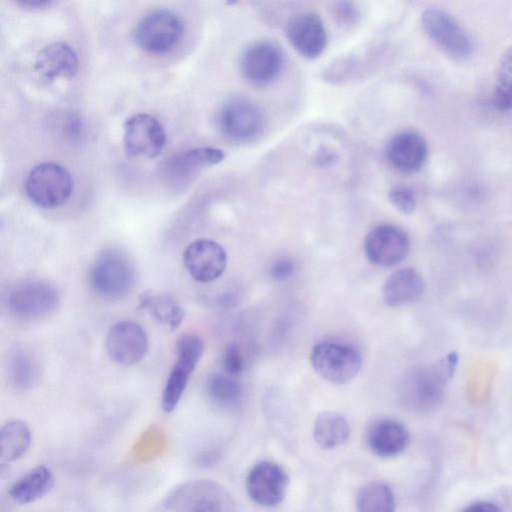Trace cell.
<instances>
[{
    "instance_id": "obj_1",
    "label": "cell",
    "mask_w": 512,
    "mask_h": 512,
    "mask_svg": "<svg viewBox=\"0 0 512 512\" xmlns=\"http://www.w3.org/2000/svg\"><path fill=\"white\" fill-rule=\"evenodd\" d=\"M457 363L458 354L451 352L433 364L419 366L408 372L400 384L403 404L417 412H429L438 407Z\"/></svg>"
},
{
    "instance_id": "obj_2",
    "label": "cell",
    "mask_w": 512,
    "mask_h": 512,
    "mask_svg": "<svg viewBox=\"0 0 512 512\" xmlns=\"http://www.w3.org/2000/svg\"><path fill=\"white\" fill-rule=\"evenodd\" d=\"M168 511H233L234 501L228 491L217 482L191 480L172 489L163 499Z\"/></svg>"
},
{
    "instance_id": "obj_3",
    "label": "cell",
    "mask_w": 512,
    "mask_h": 512,
    "mask_svg": "<svg viewBox=\"0 0 512 512\" xmlns=\"http://www.w3.org/2000/svg\"><path fill=\"white\" fill-rule=\"evenodd\" d=\"M135 276L134 266L126 255L108 250L95 260L90 271V284L99 296L115 300L132 291Z\"/></svg>"
},
{
    "instance_id": "obj_4",
    "label": "cell",
    "mask_w": 512,
    "mask_h": 512,
    "mask_svg": "<svg viewBox=\"0 0 512 512\" xmlns=\"http://www.w3.org/2000/svg\"><path fill=\"white\" fill-rule=\"evenodd\" d=\"M203 353L204 342L200 336L185 333L178 338L175 362L168 374L161 397V406L165 412H172L177 407Z\"/></svg>"
},
{
    "instance_id": "obj_5",
    "label": "cell",
    "mask_w": 512,
    "mask_h": 512,
    "mask_svg": "<svg viewBox=\"0 0 512 512\" xmlns=\"http://www.w3.org/2000/svg\"><path fill=\"white\" fill-rule=\"evenodd\" d=\"M28 197L42 208H56L70 198L73 180L66 168L54 162L34 166L25 182Z\"/></svg>"
},
{
    "instance_id": "obj_6",
    "label": "cell",
    "mask_w": 512,
    "mask_h": 512,
    "mask_svg": "<svg viewBox=\"0 0 512 512\" xmlns=\"http://www.w3.org/2000/svg\"><path fill=\"white\" fill-rule=\"evenodd\" d=\"M7 310L15 318L36 321L47 318L57 308V289L43 280H29L15 285L6 296Z\"/></svg>"
},
{
    "instance_id": "obj_7",
    "label": "cell",
    "mask_w": 512,
    "mask_h": 512,
    "mask_svg": "<svg viewBox=\"0 0 512 512\" xmlns=\"http://www.w3.org/2000/svg\"><path fill=\"white\" fill-rule=\"evenodd\" d=\"M310 362L317 374L336 384L353 379L362 366V358L356 349L333 342L315 345L310 353Z\"/></svg>"
},
{
    "instance_id": "obj_8",
    "label": "cell",
    "mask_w": 512,
    "mask_h": 512,
    "mask_svg": "<svg viewBox=\"0 0 512 512\" xmlns=\"http://www.w3.org/2000/svg\"><path fill=\"white\" fill-rule=\"evenodd\" d=\"M183 25L180 18L166 10L145 15L135 26L133 38L143 50L162 54L171 50L180 40Z\"/></svg>"
},
{
    "instance_id": "obj_9",
    "label": "cell",
    "mask_w": 512,
    "mask_h": 512,
    "mask_svg": "<svg viewBox=\"0 0 512 512\" xmlns=\"http://www.w3.org/2000/svg\"><path fill=\"white\" fill-rule=\"evenodd\" d=\"M421 24L427 36L447 55L465 59L472 53V42L465 30L447 12L431 7L421 16Z\"/></svg>"
},
{
    "instance_id": "obj_10",
    "label": "cell",
    "mask_w": 512,
    "mask_h": 512,
    "mask_svg": "<svg viewBox=\"0 0 512 512\" xmlns=\"http://www.w3.org/2000/svg\"><path fill=\"white\" fill-rule=\"evenodd\" d=\"M218 125L227 138L245 142L260 134L264 126V116L252 100L243 96H234L221 107Z\"/></svg>"
},
{
    "instance_id": "obj_11",
    "label": "cell",
    "mask_w": 512,
    "mask_h": 512,
    "mask_svg": "<svg viewBox=\"0 0 512 512\" xmlns=\"http://www.w3.org/2000/svg\"><path fill=\"white\" fill-rule=\"evenodd\" d=\"M284 68V54L271 41H257L245 48L240 58L244 79L256 87L272 84Z\"/></svg>"
},
{
    "instance_id": "obj_12",
    "label": "cell",
    "mask_w": 512,
    "mask_h": 512,
    "mask_svg": "<svg viewBox=\"0 0 512 512\" xmlns=\"http://www.w3.org/2000/svg\"><path fill=\"white\" fill-rule=\"evenodd\" d=\"M123 141L127 155L154 158L161 153L166 143V134L156 118L140 113L125 121Z\"/></svg>"
},
{
    "instance_id": "obj_13",
    "label": "cell",
    "mask_w": 512,
    "mask_h": 512,
    "mask_svg": "<svg viewBox=\"0 0 512 512\" xmlns=\"http://www.w3.org/2000/svg\"><path fill=\"white\" fill-rule=\"evenodd\" d=\"M410 241L404 230L391 224H381L369 231L364 251L375 265L390 267L402 262L409 253Z\"/></svg>"
},
{
    "instance_id": "obj_14",
    "label": "cell",
    "mask_w": 512,
    "mask_h": 512,
    "mask_svg": "<svg viewBox=\"0 0 512 512\" xmlns=\"http://www.w3.org/2000/svg\"><path fill=\"white\" fill-rule=\"evenodd\" d=\"M289 485L285 470L276 463L261 461L253 466L246 478L250 499L262 506H275L282 502Z\"/></svg>"
},
{
    "instance_id": "obj_15",
    "label": "cell",
    "mask_w": 512,
    "mask_h": 512,
    "mask_svg": "<svg viewBox=\"0 0 512 512\" xmlns=\"http://www.w3.org/2000/svg\"><path fill=\"white\" fill-rule=\"evenodd\" d=\"M148 336L139 324L132 321L115 323L107 334L106 349L109 357L124 366L140 362L148 351Z\"/></svg>"
},
{
    "instance_id": "obj_16",
    "label": "cell",
    "mask_w": 512,
    "mask_h": 512,
    "mask_svg": "<svg viewBox=\"0 0 512 512\" xmlns=\"http://www.w3.org/2000/svg\"><path fill=\"white\" fill-rule=\"evenodd\" d=\"M183 265L195 281L209 283L223 274L227 265V255L217 242L198 239L184 250Z\"/></svg>"
},
{
    "instance_id": "obj_17",
    "label": "cell",
    "mask_w": 512,
    "mask_h": 512,
    "mask_svg": "<svg viewBox=\"0 0 512 512\" xmlns=\"http://www.w3.org/2000/svg\"><path fill=\"white\" fill-rule=\"evenodd\" d=\"M285 36L301 56L310 60L324 52L328 40L322 19L312 12L292 16L286 23Z\"/></svg>"
},
{
    "instance_id": "obj_18",
    "label": "cell",
    "mask_w": 512,
    "mask_h": 512,
    "mask_svg": "<svg viewBox=\"0 0 512 512\" xmlns=\"http://www.w3.org/2000/svg\"><path fill=\"white\" fill-rule=\"evenodd\" d=\"M385 155L388 163L402 173H413L425 163L428 146L424 137L414 130H403L387 143Z\"/></svg>"
},
{
    "instance_id": "obj_19",
    "label": "cell",
    "mask_w": 512,
    "mask_h": 512,
    "mask_svg": "<svg viewBox=\"0 0 512 512\" xmlns=\"http://www.w3.org/2000/svg\"><path fill=\"white\" fill-rule=\"evenodd\" d=\"M79 61L74 49L64 42H53L37 54L34 69L48 80L71 79L78 71Z\"/></svg>"
},
{
    "instance_id": "obj_20",
    "label": "cell",
    "mask_w": 512,
    "mask_h": 512,
    "mask_svg": "<svg viewBox=\"0 0 512 512\" xmlns=\"http://www.w3.org/2000/svg\"><path fill=\"white\" fill-rule=\"evenodd\" d=\"M409 439L406 427L392 419L375 421L366 433V442L370 450L384 458L400 454L407 447Z\"/></svg>"
},
{
    "instance_id": "obj_21",
    "label": "cell",
    "mask_w": 512,
    "mask_h": 512,
    "mask_svg": "<svg viewBox=\"0 0 512 512\" xmlns=\"http://www.w3.org/2000/svg\"><path fill=\"white\" fill-rule=\"evenodd\" d=\"M424 291V282L417 271L403 268L393 272L383 286V298L389 306H401L418 300Z\"/></svg>"
},
{
    "instance_id": "obj_22",
    "label": "cell",
    "mask_w": 512,
    "mask_h": 512,
    "mask_svg": "<svg viewBox=\"0 0 512 512\" xmlns=\"http://www.w3.org/2000/svg\"><path fill=\"white\" fill-rule=\"evenodd\" d=\"M51 469L39 465L19 477L9 488L10 498L18 504H29L44 497L53 487Z\"/></svg>"
},
{
    "instance_id": "obj_23",
    "label": "cell",
    "mask_w": 512,
    "mask_h": 512,
    "mask_svg": "<svg viewBox=\"0 0 512 512\" xmlns=\"http://www.w3.org/2000/svg\"><path fill=\"white\" fill-rule=\"evenodd\" d=\"M7 377L10 385L19 391L33 388L41 374L38 357L29 349H14L7 360Z\"/></svg>"
},
{
    "instance_id": "obj_24",
    "label": "cell",
    "mask_w": 512,
    "mask_h": 512,
    "mask_svg": "<svg viewBox=\"0 0 512 512\" xmlns=\"http://www.w3.org/2000/svg\"><path fill=\"white\" fill-rule=\"evenodd\" d=\"M139 307L148 311L160 324L175 330L184 319V310L169 293L145 291L139 297Z\"/></svg>"
},
{
    "instance_id": "obj_25",
    "label": "cell",
    "mask_w": 512,
    "mask_h": 512,
    "mask_svg": "<svg viewBox=\"0 0 512 512\" xmlns=\"http://www.w3.org/2000/svg\"><path fill=\"white\" fill-rule=\"evenodd\" d=\"M224 157L225 154L220 149L197 147L176 154L169 160L167 166L172 175L185 178L203 168L220 163Z\"/></svg>"
},
{
    "instance_id": "obj_26",
    "label": "cell",
    "mask_w": 512,
    "mask_h": 512,
    "mask_svg": "<svg viewBox=\"0 0 512 512\" xmlns=\"http://www.w3.org/2000/svg\"><path fill=\"white\" fill-rule=\"evenodd\" d=\"M313 435L320 447L333 449L341 446L349 439L350 426L342 414L325 411L316 418Z\"/></svg>"
},
{
    "instance_id": "obj_27",
    "label": "cell",
    "mask_w": 512,
    "mask_h": 512,
    "mask_svg": "<svg viewBox=\"0 0 512 512\" xmlns=\"http://www.w3.org/2000/svg\"><path fill=\"white\" fill-rule=\"evenodd\" d=\"M32 434L29 426L22 420L6 422L0 430V461L11 463L22 457L29 449Z\"/></svg>"
},
{
    "instance_id": "obj_28",
    "label": "cell",
    "mask_w": 512,
    "mask_h": 512,
    "mask_svg": "<svg viewBox=\"0 0 512 512\" xmlns=\"http://www.w3.org/2000/svg\"><path fill=\"white\" fill-rule=\"evenodd\" d=\"M356 506L361 512H391L395 509L394 494L387 484L370 482L359 489Z\"/></svg>"
},
{
    "instance_id": "obj_29",
    "label": "cell",
    "mask_w": 512,
    "mask_h": 512,
    "mask_svg": "<svg viewBox=\"0 0 512 512\" xmlns=\"http://www.w3.org/2000/svg\"><path fill=\"white\" fill-rule=\"evenodd\" d=\"M227 373H213L205 382V390L209 399L218 406H235L242 398V387Z\"/></svg>"
},
{
    "instance_id": "obj_30",
    "label": "cell",
    "mask_w": 512,
    "mask_h": 512,
    "mask_svg": "<svg viewBox=\"0 0 512 512\" xmlns=\"http://www.w3.org/2000/svg\"><path fill=\"white\" fill-rule=\"evenodd\" d=\"M492 100L499 110L512 108V47L501 56Z\"/></svg>"
},
{
    "instance_id": "obj_31",
    "label": "cell",
    "mask_w": 512,
    "mask_h": 512,
    "mask_svg": "<svg viewBox=\"0 0 512 512\" xmlns=\"http://www.w3.org/2000/svg\"><path fill=\"white\" fill-rule=\"evenodd\" d=\"M364 65L356 55L343 56L332 62L324 72V77L330 82H343L361 72Z\"/></svg>"
},
{
    "instance_id": "obj_32",
    "label": "cell",
    "mask_w": 512,
    "mask_h": 512,
    "mask_svg": "<svg viewBox=\"0 0 512 512\" xmlns=\"http://www.w3.org/2000/svg\"><path fill=\"white\" fill-rule=\"evenodd\" d=\"M390 202L401 212L410 214L416 207V199L413 191L404 186H397L389 191Z\"/></svg>"
},
{
    "instance_id": "obj_33",
    "label": "cell",
    "mask_w": 512,
    "mask_h": 512,
    "mask_svg": "<svg viewBox=\"0 0 512 512\" xmlns=\"http://www.w3.org/2000/svg\"><path fill=\"white\" fill-rule=\"evenodd\" d=\"M336 22L345 28H350L358 23L360 14L357 7L350 0L339 1L333 9Z\"/></svg>"
},
{
    "instance_id": "obj_34",
    "label": "cell",
    "mask_w": 512,
    "mask_h": 512,
    "mask_svg": "<svg viewBox=\"0 0 512 512\" xmlns=\"http://www.w3.org/2000/svg\"><path fill=\"white\" fill-rule=\"evenodd\" d=\"M223 367L225 373L236 376L244 369V357L240 347L237 344H229L223 355Z\"/></svg>"
},
{
    "instance_id": "obj_35",
    "label": "cell",
    "mask_w": 512,
    "mask_h": 512,
    "mask_svg": "<svg viewBox=\"0 0 512 512\" xmlns=\"http://www.w3.org/2000/svg\"><path fill=\"white\" fill-rule=\"evenodd\" d=\"M294 270L295 266L293 261L287 258H281L272 264L270 275L276 281H284L293 275Z\"/></svg>"
},
{
    "instance_id": "obj_36",
    "label": "cell",
    "mask_w": 512,
    "mask_h": 512,
    "mask_svg": "<svg viewBox=\"0 0 512 512\" xmlns=\"http://www.w3.org/2000/svg\"><path fill=\"white\" fill-rule=\"evenodd\" d=\"M315 165L321 168L334 166L338 161V154L335 150L328 147H320L316 150L314 156Z\"/></svg>"
},
{
    "instance_id": "obj_37",
    "label": "cell",
    "mask_w": 512,
    "mask_h": 512,
    "mask_svg": "<svg viewBox=\"0 0 512 512\" xmlns=\"http://www.w3.org/2000/svg\"><path fill=\"white\" fill-rule=\"evenodd\" d=\"M463 510L488 512V511H498V510H500V508L492 502L478 501V502H473V503L469 504L467 507L463 508Z\"/></svg>"
},
{
    "instance_id": "obj_38",
    "label": "cell",
    "mask_w": 512,
    "mask_h": 512,
    "mask_svg": "<svg viewBox=\"0 0 512 512\" xmlns=\"http://www.w3.org/2000/svg\"><path fill=\"white\" fill-rule=\"evenodd\" d=\"M217 454L213 451H205L197 456V463L201 466H209L216 461Z\"/></svg>"
},
{
    "instance_id": "obj_39",
    "label": "cell",
    "mask_w": 512,
    "mask_h": 512,
    "mask_svg": "<svg viewBox=\"0 0 512 512\" xmlns=\"http://www.w3.org/2000/svg\"><path fill=\"white\" fill-rule=\"evenodd\" d=\"M20 5L29 8H39L46 5L50 0H16Z\"/></svg>"
},
{
    "instance_id": "obj_40",
    "label": "cell",
    "mask_w": 512,
    "mask_h": 512,
    "mask_svg": "<svg viewBox=\"0 0 512 512\" xmlns=\"http://www.w3.org/2000/svg\"><path fill=\"white\" fill-rule=\"evenodd\" d=\"M239 0H226L227 4L229 5H234L236 3H238Z\"/></svg>"
}]
</instances>
